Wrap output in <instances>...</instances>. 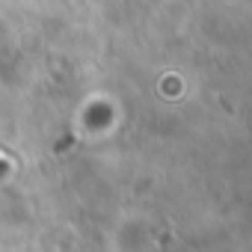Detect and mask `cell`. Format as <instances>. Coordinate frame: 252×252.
Returning a JSON list of instances; mask_svg holds the SVG:
<instances>
[{"label": "cell", "mask_w": 252, "mask_h": 252, "mask_svg": "<svg viewBox=\"0 0 252 252\" xmlns=\"http://www.w3.org/2000/svg\"><path fill=\"white\" fill-rule=\"evenodd\" d=\"M6 172H9V163H6V160H3V158H0V178H3V175H6Z\"/></svg>", "instance_id": "6da1fadb"}]
</instances>
